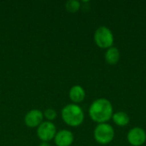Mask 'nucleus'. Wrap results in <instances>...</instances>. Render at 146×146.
<instances>
[{
    "mask_svg": "<svg viewBox=\"0 0 146 146\" xmlns=\"http://www.w3.org/2000/svg\"><path fill=\"white\" fill-rule=\"evenodd\" d=\"M113 105L106 98H98L92 102L89 108V115L91 119L98 123H106L112 118Z\"/></svg>",
    "mask_w": 146,
    "mask_h": 146,
    "instance_id": "f257e3e1",
    "label": "nucleus"
},
{
    "mask_svg": "<svg viewBox=\"0 0 146 146\" xmlns=\"http://www.w3.org/2000/svg\"><path fill=\"white\" fill-rule=\"evenodd\" d=\"M62 118L69 127H76L83 123L85 115L80 106L75 104H70L64 106L62 110Z\"/></svg>",
    "mask_w": 146,
    "mask_h": 146,
    "instance_id": "f03ea898",
    "label": "nucleus"
},
{
    "mask_svg": "<svg viewBox=\"0 0 146 146\" xmlns=\"http://www.w3.org/2000/svg\"><path fill=\"white\" fill-rule=\"evenodd\" d=\"M43 114H44V116L48 120V121H50L55 120L56 118V115H57L56 112L54 110H52V109H47V110H45V111Z\"/></svg>",
    "mask_w": 146,
    "mask_h": 146,
    "instance_id": "ddd939ff",
    "label": "nucleus"
},
{
    "mask_svg": "<svg viewBox=\"0 0 146 146\" xmlns=\"http://www.w3.org/2000/svg\"><path fill=\"white\" fill-rule=\"evenodd\" d=\"M74 140V137L72 132L68 130H61L55 135L54 141L56 146H70Z\"/></svg>",
    "mask_w": 146,
    "mask_h": 146,
    "instance_id": "6e6552de",
    "label": "nucleus"
},
{
    "mask_svg": "<svg viewBox=\"0 0 146 146\" xmlns=\"http://www.w3.org/2000/svg\"><path fill=\"white\" fill-rule=\"evenodd\" d=\"M56 127L51 121L42 122L37 129V135L42 142H49L55 138Z\"/></svg>",
    "mask_w": 146,
    "mask_h": 146,
    "instance_id": "39448f33",
    "label": "nucleus"
},
{
    "mask_svg": "<svg viewBox=\"0 0 146 146\" xmlns=\"http://www.w3.org/2000/svg\"><path fill=\"white\" fill-rule=\"evenodd\" d=\"M44 119V114L38 110H32L25 115L24 122L27 127L33 128L36 127H38L42 122Z\"/></svg>",
    "mask_w": 146,
    "mask_h": 146,
    "instance_id": "0eeeda50",
    "label": "nucleus"
},
{
    "mask_svg": "<svg viewBox=\"0 0 146 146\" xmlns=\"http://www.w3.org/2000/svg\"><path fill=\"white\" fill-rule=\"evenodd\" d=\"M94 41L99 48L109 49L113 46L114 34L108 27L101 26L95 31Z\"/></svg>",
    "mask_w": 146,
    "mask_h": 146,
    "instance_id": "7ed1b4c3",
    "label": "nucleus"
},
{
    "mask_svg": "<svg viewBox=\"0 0 146 146\" xmlns=\"http://www.w3.org/2000/svg\"><path fill=\"white\" fill-rule=\"evenodd\" d=\"M68 96H69L70 100L76 104L81 103L85 99L86 92H85V89L81 86L76 85L70 88Z\"/></svg>",
    "mask_w": 146,
    "mask_h": 146,
    "instance_id": "1a4fd4ad",
    "label": "nucleus"
},
{
    "mask_svg": "<svg viewBox=\"0 0 146 146\" xmlns=\"http://www.w3.org/2000/svg\"><path fill=\"white\" fill-rule=\"evenodd\" d=\"M65 8L69 13H75L80 9V2L77 0H69L66 3Z\"/></svg>",
    "mask_w": 146,
    "mask_h": 146,
    "instance_id": "f8f14e48",
    "label": "nucleus"
},
{
    "mask_svg": "<svg viewBox=\"0 0 146 146\" xmlns=\"http://www.w3.org/2000/svg\"><path fill=\"white\" fill-rule=\"evenodd\" d=\"M39 146H50V144H48V142H42Z\"/></svg>",
    "mask_w": 146,
    "mask_h": 146,
    "instance_id": "4468645a",
    "label": "nucleus"
},
{
    "mask_svg": "<svg viewBox=\"0 0 146 146\" xmlns=\"http://www.w3.org/2000/svg\"><path fill=\"white\" fill-rule=\"evenodd\" d=\"M112 119L114 122L119 127H125L130 121L129 115L126 112H123V111H118V112L114 113L112 115Z\"/></svg>",
    "mask_w": 146,
    "mask_h": 146,
    "instance_id": "9b49d317",
    "label": "nucleus"
},
{
    "mask_svg": "<svg viewBox=\"0 0 146 146\" xmlns=\"http://www.w3.org/2000/svg\"><path fill=\"white\" fill-rule=\"evenodd\" d=\"M94 139L100 145H108L115 138V130L108 123L98 124L94 129Z\"/></svg>",
    "mask_w": 146,
    "mask_h": 146,
    "instance_id": "20e7f679",
    "label": "nucleus"
},
{
    "mask_svg": "<svg viewBox=\"0 0 146 146\" xmlns=\"http://www.w3.org/2000/svg\"><path fill=\"white\" fill-rule=\"evenodd\" d=\"M121 57V53L120 50H118V48L116 47H110L109 49H107L105 55H104V58L107 63L110 64V65H115L116 64Z\"/></svg>",
    "mask_w": 146,
    "mask_h": 146,
    "instance_id": "9d476101",
    "label": "nucleus"
},
{
    "mask_svg": "<svg viewBox=\"0 0 146 146\" xmlns=\"http://www.w3.org/2000/svg\"><path fill=\"white\" fill-rule=\"evenodd\" d=\"M127 141L133 146L143 145L146 141V133L142 127H133L129 130L127 136Z\"/></svg>",
    "mask_w": 146,
    "mask_h": 146,
    "instance_id": "423d86ee",
    "label": "nucleus"
}]
</instances>
